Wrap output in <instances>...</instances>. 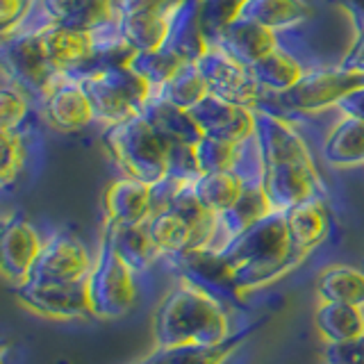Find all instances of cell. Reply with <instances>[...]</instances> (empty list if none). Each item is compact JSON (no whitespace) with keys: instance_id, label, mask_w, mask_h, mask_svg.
Listing matches in <instances>:
<instances>
[{"instance_id":"1","label":"cell","mask_w":364,"mask_h":364,"mask_svg":"<svg viewBox=\"0 0 364 364\" xmlns=\"http://www.w3.org/2000/svg\"><path fill=\"white\" fill-rule=\"evenodd\" d=\"M232 314L185 280H178L153 314L155 348L212 346L235 333Z\"/></svg>"},{"instance_id":"2","label":"cell","mask_w":364,"mask_h":364,"mask_svg":"<svg viewBox=\"0 0 364 364\" xmlns=\"http://www.w3.org/2000/svg\"><path fill=\"white\" fill-rule=\"evenodd\" d=\"M219 255L232 267L237 284L244 294L273 284L305 262V257L294 250L287 221L280 212H271L253 223Z\"/></svg>"},{"instance_id":"3","label":"cell","mask_w":364,"mask_h":364,"mask_svg":"<svg viewBox=\"0 0 364 364\" xmlns=\"http://www.w3.org/2000/svg\"><path fill=\"white\" fill-rule=\"evenodd\" d=\"M102 141L123 176L141 180L146 185H157L166 178L171 144L144 119V114L105 128Z\"/></svg>"},{"instance_id":"4","label":"cell","mask_w":364,"mask_h":364,"mask_svg":"<svg viewBox=\"0 0 364 364\" xmlns=\"http://www.w3.org/2000/svg\"><path fill=\"white\" fill-rule=\"evenodd\" d=\"M94 107V117L105 128L123 123L136 114L153 98V87L132 66H112L102 71L75 77Z\"/></svg>"},{"instance_id":"5","label":"cell","mask_w":364,"mask_h":364,"mask_svg":"<svg viewBox=\"0 0 364 364\" xmlns=\"http://www.w3.org/2000/svg\"><path fill=\"white\" fill-rule=\"evenodd\" d=\"M91 314L98 321H117L132 312L139 299L136 276L117 255L109 237L102 232L94 253V269L87 278Z\"/></svg>"},{"instance_id":"6","label":"cell","mask_w":364,"mask_h":364,"mask_svg":"<svg viewBox=\"0 0 364 364\" xmlns=\"http://www.w3.org/2000/svg\"><path fill=\"white\" fill-rule=\"evenodd\" d=\"M166 267L185 280L191 287H196L205 296L216 301L225 312L239 314L246 310L244 291L237 284L232 267L223 259V255L214 253L210 248H196L180 253L176 257H166Z\"/></svg>"},{"instance_id":"7","label":"cell","mask_w":364,"mask_h":364,"mask_svg":"<svg viewBox=\"0 0 364 364\" xmlns=\"http://www.w3.org/2000/svg\"><path fill=\"white\" fill-rule=\"evenodd\" d=\"M0 55H3L5 80L18 87L28 98H37L41 102L60 77L46 60L39 30H21L3 37Z\"/></svg>"},{"instance_id":"8","label":"cell","mask_w":364,"mask_h":364,"mask_svg":"<svg viewBox=\"0 0 364 364\" xmlns=\"http://www.w3.org/2000/svg\"><path fill=\"white\" fill-rule=\"evenodd\" d=\"M362 85L364 73L346 71L339 64L333 68H307L301 82L287 94L278 96V102L296 114H321L326 109H335L341 98Z\"/></svg>"},{"instance_id":"9","label":"cell","mask_w":364,"mask_h":364,"mask_svg":"<svg viewBox=\"0 0 364 364\" xmlns=\"http://www.w3.org/2000/svg\"><path fill=\"white\" fill-rule=\"evenodd\" d=\"M94 255L80 239L66 230L50 235L34 262L26 284H71L87 282Z\"/></svg>"},{"instance_id":"10","label":"cell","mask_w":364,"mask_h":364,"mask_svg":"<svg viewBox=\"0 0 364 364\" xmlns=\"http://www.w3.org/2000/svg\"><path fill=\"white\" fill-rule=\"evenodd\" d=\"M198 64V71L208 85V91L212 96H219L223 100L237 102L244 107H257L264 100V91L250 75L248 66L239 64L230 55L223 53L216 46H210Z\"/></svg>"},{"instance_id":"11","label":"cell","mask_w":364,"mask_h":364,"mask_svg":"<svg viewBox=\"0 0 364 364\" xmlns=\"http://www.w3.org/2000/svg\"><path fill=\"white\" fill-rule=\"evenodd\" d=\"M253 112H255V144L264 166L303 164L316 168L314 157L305 139L287 119L271 112L264 105L253 107Z\"/></svg>"},{"instance_id":"12","label":"cell","mask_w":364,"mask_h":364,"mask_svg":"<svg viewBox=\"0 0 364 364\" xmlns=\"http://www.w3.org/2000/svg\"><path fill=\"white\" fill-rule=\"evenodd\" d=\"M262 189L267 193L271 212H289L312 198H326V185L318 168L303 164L264 166Z\"/></svg>"},{"instance_id":"13","label":"cell","mask_w":364,"mask_h":364,"mask_svg":"<svg viewBox=\"0 0 364 364\" xmlns=\"http://www.w3.org/2000/svg\"><path fill=\"white\" fill-rule=\"evenodd\" d=\"M16 299L37 316L55 318V321H87V318H94L87 282L21 284V287H16Z\"/></svg>"},{"instance_id":"14","label":"cell","mask_w":364,"mask_h":364,"mask_svg":"<svg viewBox=\"0 0 364 364\" xmlns=\"http://www.w3.org/2000/svg\"><path fill=\"white\" fill-rule=\"evenodd\" d=\"M41 235L37 232L28 219L18 214H9L3 219V232H0V271L3 278L21 287L28 282V276L43 248Z\"/></svg>"},{"instance_id":"15","label":"cell","mask_w":364,"mask_h":364,"mask_svg":"<svg viewBox=\"0 0 364 364\" xmlns=\"http://www.w3.org/2000/svg\"><path fill=\"white\" fill-rule=\"evenodd\" d=\"M39 109L43 121L62 134L80 132L89 128L91 123H96L94 107H91L82 85L75 77H57L53 89L39 102Z\"/></svg>"},{"instance_id":"16","label":"cell","mask_w":364,"mask_h":364,"mask_svg":"<svg viewBox=\"0 0 364 364\" xmlns=\"http://www.w3.org/2000/svg\"><path fill=\"white\" fill-rule=\"evenodd\" d=\"M198 128L205 136H214L228 144H246L255 136V112L253 107L237 105L219 96H205L191 109Z\"/></svg>"},{"instance_id":"17","label":"cell","mask_w":364,"mask_h":364,"mask_svg":"<svg viewBox=\"0 0 364 364\" xmlns=\"http://www.w3.org/2000/svg\"><path fill=\"white\" fill-rule=\"evenodd\" d=\"M46 60L57 75L77 77L89 71L94 60V34L50 23L39 30Z\"/></svg>"},{"instance_id":"18","label":"cell","mask_w":364,"mask_h":364,"mask_svg":"<svg viewBox=\"0 0 364 364\" xmlns=\"http://www.w3.org/2000/svg\"><path fill=\"white\" fill-rule=\"evenodd\" d=\"M153 214V185L121 176L102 193V216L107 225H144Z\"/></svg>"},{"instance_id":"19","label":"cell","mask_w":364,"mask_h":364,"mask_svg":"<svg viewBox=\"0 0 364 364\" xmlns=\"http://www.w3.org/2000/svg\"><path fill=\"white\" fill-rule=\"evenodd\" d=\"M119 0H37L46 23H57L82 32H98L117 23Z\"/></svg>"},{"instance_id":"20","label":"cell","mask_w":364,"mask_h":364,"mask_svg":"<svg viewBox=\"0 0 364 364\" xmlns=\"http://www.w3.org/2000/svg\"><path fill=\"white\" fill-rule=\"evenodd\" d=\"M212 46L221 48L223 53L230 55L232 60H237L239 64H244L248 68L280 48L278 32L259 26V23L250 21L246 16H239L232 26H228Z\"/></svg>"},{"instance_id":"21","label":"cell","mask_w":364,"mask_h":364,"mask_svg":"<svg viewBox=\"0 0 364 364\" xmlns=\"http://www.w3.org/2000/svg\"><path fill=\"white\" fill-rule=\"evenodd\" d=\"M267 214H271V205L267 200L264 189H262V185H248L230 210L216 214V230L208 248L214 253H223L235 237L248 230L259 219H264Z\"/></svg>"},{"instance_id":"22","label":"cell","mask_w":364,"mask_h":364,"mask_svg":"<svg viewBox=\"0 0 364 364\" xmlns=\"http://www.w3.org/2000/svg\"><path fill=\"white\" fill-rule=\"evenodd\" d=\"M284 221H287L294 250L305 259L310 257L312 250L321 248L328 242L330 228H333L326 198H312L299 205V208L284 212Z\"/></svg>"},{"instance_id":"23","label":"cell","mask_w":364,"mask_h":364,"mask_svg":"<svg viewBox=\"0 0 364 364\" xmlns=\"http://www.w3.org/2000/svg\"><path fill=\"white\" fill-rule=\"evenodd\" d=\"M262 326L259 321H253L248 326L237 328L235 333L221 344L212 346H180V348H155L151 355L139 360L136 364H225L235 355V350L255 333Z\"/></svg>"},{"instance_id":"24","label":"cell","mask_w":364,"mask_h":364,"mask_svg":"<svg viewBox=\"0 0 364 364\" xmlns=\"http://www.w3.org/2000/svg\"><path fill=\"white\" fill-rule=\"evenodd\" d=\"M146 228L164 259L187 253V250L205 248L203 237L198 235L196 228H193L182 214H178L173 208L153 212L151 219L146 221Z\"/></svg>"},{"instance_id":"25","label":"cell","mask_w":364,"mask_h":364,"mask_svg":"<svg viewBox=\"0 0 364 364\" xmlns=\"http://www.w3.org/2000/svg\"><path fill=\"white\" fill-rule=\"evenodd\" d=\"M102 232L109 237V242L117 250V255L132 269L136 278L151 271L155 264L164 262L162 253L157 250L155 242L148 235L144 225H102Z\"/></svg>"},{"instance_id":"26","label":"cell","mask_w":364,"mask_h":364,"mask_svg":"<svg viewBox=\"0 0 364 364\" xmlns=\"http://www.w3.org/2000/svg\"><path fill=\"white\" fill-rule=\"evenodd\" d=\"M321 155L333 168L364 166V121L339 114L321 144Z\"/></svg>"},{"instance_id":"27","label":"cell","mask_w":364,"mask_h":364,"mask_svg":"<svg viewBox=\"0 0 364 364\" xmlns=\"http://www.w3.org/2000/svg\"><path fill=\"white\" fill-rule=\"evenodd\" d=\"M166 46L176 50L185 62H198L210 50V39L203 26L200 0H182L171 18V32Z\"/></svg>"},{"instance_id":"28","label":"cell","mask_w":364,"mask_h":364,"mask_svg":"<svg viewBox=\"0 0 364 364\" xmlns=\"http://www.w3.org/2000/svg\"><path fill=\"white\" fill-rule=\"evenodd\" d=\"M144 119L153 125V128L164 136L168 144H191L196 146L200 141V128L196 119L191 117L189 109H182L171 105V102L162 100L159 96H153L146 102L144 109Z\"/></svg>"},{"instance_id":"29","label":"cell","mask_w":364,"mask_h":364,"mask_svg":"<svg viewBox=\"0 0 364 364\" xmlns=\"http://www.w3.org/2000/svg\"><path fill=\"white\" fill-rule=\"evenodd\" d=\"M321 303H346L364 307V269L353 264H328L314 280Z\"/></svg>"},{"instance_id":"30","label":"cell","mask_w":364,"mask_h":364,"mask_svg":"<svg viewBox=\"0 0 364 364\" xmlns=\"http://www.w3.org/2000/svg\"><path fill=\"white\" fill-rule=\"evenodd\" d=\"M314 328L328 344H344L364 337V307L346 303H318Z\"/></svg>"},{"instance_id":"31","label":"cell","mask_w":364,"mask_h":364,"mask_svg":"<svg viewBox=\"0 0 364 364\" xmlns=\"http://www.w3.org/2000/svg\"><path fill=\"white\" fill-rule=\"evenodd\" d=\"M248 71L264 94H271L278 98L301 82L307 68L296 60L294 55L278 48L271 55H267L264 60H259L257 64L250 66Z\"/></svg>"},{"instance_id":"32","label":"cell","mask_w":364,"mask_h":364,"mask_svg":"<svg viewBox=\"0 0 364 364\" xmlns=\"http://www.w3.org/2000/svg\"><path fill=\"white\" fill-rule=\"evenodd\" d=\"M242 16L273 32H282L303 26L312 16V7L307 0H248Z\"/></svg>"},{"instance_id":"33","label":"cell","mask_w":364,"mask_h":364,"mask_svg":"<svg viewBox=\"0 0 364 364\" xmlns=\"http://www.w3.org/2000/svg\"><path fill=\"white\" fill-rule=\"evenodd\" d=\"M191 189L205 210L221 214L239 200L246 189V182L235 171H214V173H200L191 182Z\"/></svg>"},{"instance_id":"34","label":"cell","mask_w":364,"mask_h":364,"mask_svg":"<svg viewBox=\"0 0 364 364\" xmlns=\"http://www.w3.org/2000/svg\"><path fill=\"white\" fill-rule=\"evenodd\" d=\"M119 32L136 53L164 48L171 32V18L164 16H119Z\"/></svg>"},{"instance_id":"35","label":"cell","mask_w":364,"mask_h":364,"mask_svg":"<svg viewBox=\"0 0 364 364\" xmlns=\"http://www.w3.org/2000/svg\"><path fill=\"white\" fill-rule=\"evenodd\" d=\"M153 96H159L162 100L171 102V105L191 112L205 96H210V91H208V85H205V80L198 71V64L185 62L180 71L171 77L166 85L159 87Z\"/></svg>"},{"instance_id":"36","label":"cell","mask_w":364,"mask_h":364,"mask_svg":"<svg viewBox=\"0 0 364 364\" xmlns=\"http://www.w3.org/2000/svg\"><path fill=\"white\" fill-rule=\"evenodd\" d=\"M182 64H185V60H182L176 50H171L168 46L157 50H148V53H136L130 62L134 71L153 87V94L180 71Z\"/></svg>"},{"instance_id":"37","label":"cell","mask_w":364,"mask_h":364,"mask_svg":"<svg viewBox=\"0 0 364 364\" xmlns=\"http://www.w3.org/2000/svg\"><path fill=\"white\" fill-rule=\"evenodd\" d=\"M0 151H3V159H0V182L3 187L9 189L18 176L23 173L28 162V134L21 130H7L0 132Z\"/></svg>"},{"instance_id":"38","label":"cell","mask_w":364,"mask_h":364,"mask_svg":"<svg viewBox=\"0 0 364 364\" xmlns=\"http://www.w3.org/2000/svg\"><path fill=\"white\" fill-rule=\"evenodd\" d=\"M239 146L242 144H228L214 136H200L196 148V159L200 166V173H214V171H232L239 157Z\"/></svg>"},{"instance_id":"39","label":"cell","mask_w":364,"mask_h":364,"mask_svg":"<svg viewBox=\"0 0 364 364\" xmlns=\"http://www.w3.org/2000/svg\"><path fill=\"white\" fill-rule=\"evenodd\" d=\"M248 0H200V14L203 26L208 32L210 43L216 41V37L244 14Z\"/></svg>"},{"instance_id":"40","label":"cell","mask_w":364,"mask_h":364,"mask_svg":"<svg viewBox=\"0 0 364 364\" xmlns=\"http://www.w3.org/2000/svg\"><path fill=\"white\" fill-rule=\"evenodd\" d=\"M30 114V98L11 82H3L0 89V132L21 130Z\"/></svg>"},{"instance_id":"41","label":"cell","mask_w":364,"mask_h":364,"mask_svg":"<svg viewBox=\"0 0 364 364\" xmlns=\"http://www.w3.org/2000/svg\"><path fill=\"white\" fill-rule=\"evenodd\" d=\"M200 176V166L196 159V148L191 144H171L166 157V178L180 182V185H191Z\"/></svg>"},{"instance_id":"42","label":"cell","mask_w":364,"mask_h":364,"mask_svg":"<svg viewBox=\"0 0 364 364\" xmlns=\"http://www.w3.org/2000/svg\"><path fill=\"white\" fill-rule=\"evenodd\" d=\"M182 0H119L117 18L119 16H164L173 18L176 9Z\"/></svg>"},{"instance_id":"43","label":"cell","mask_w":364,"mask_h":364,"mask_svg":"<svg viewBox=\"0 0 364 364\" xmlns=\"http://www.w3.org/2000/svg\"><path fill=\"white\" fill-rule=\"evenodd\" d=\"M37 0H0V28L3 37H9L30 18Z\"/></svg>"},{"instance_id":"44","label":"cell","mask_w":364,"mask_h":364,"mask_svg":"<svg viewBox=\"0 0 364 364\" xmlns=\"http://www.w3.org/2000/svg\"><path fill=\"white\" fill-rule=\"evenodd\" d=\"M326 364H364V337L344 344H328Z\"/></svg>"},{"instance_id":"45","label":"cell","mask_w":364,"mask_h":364,"mask_svg":"<svg viewBox=\"0 0 364 364\" xmlns=\"http://www.w3.org/2000/svg\"><path fill=\"white\" fill-rule=\"evenodd\" d=\"M335 109L339 114H344V117H355V119L364 121V85L353 89L348 96L341 98Z\"/></svg>"},{"instance_id":"46","label":"cell","mask_w":364,"mask_h":364,"mask_svg":"<svg viewBox=\"0 0 364 364\" xmlns=\"http://www.w3.org/2000/svg\"><path fill=\"white\" fill-rule=\"evenodd\" d=\"M341 11H346L348 21L353 23V30H355V37L364 32V0H328Z\"/></svg>"},{"instance_id":"47","label":"cell","mask_w":364,"mask_h":364,"mask_svg":"<svg viewBox=\"0 0 364 364\" xmlns=\"http://www.w3.org/2000/svg\"><path fill=\"white\" fill-rule=\"evenodd\" d=\"M339 66L346 68V71L364 73V32L355 37V41H353V46H350V50L344 55V60L339 62Z\"/></svg>"},{"instance_id":"48","label":"cell","mask_w":364,"mask_h":364,"mask_svg":"<svg viewBox=\"0 0 364 364\" xmlns=\"http://www.w3.org/2000/svg\"><path fill=\"white\" fill-rule=\"evenodd\" d=\"M362 269H364V262H362Z\"/></svg>"}]
</instances>
